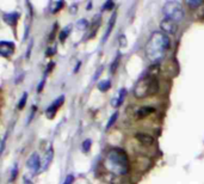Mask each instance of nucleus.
Segmentation results:
<instances>
[{"instance_id": "nucleus-1", "label": "nucleus", "mask_w": 204, "mask_h": 184, "mask_svg": "<svg viewBox=\"0 0 204 184\" xmlns=\"http://www.w3.org/2000/svg\"><path fill=\"white\" fill-rule=\"evenodd\" d=\"M170 48V38L163 32H154L146 44V55L152 62H159Z\"/></svg>"}, {"instance_id": "nucleus-2", "label": "nucleus", "mask_w": 204, "mask_h": 184, "mask_svg": "<svg viewBox=\"0 0 204 184\" xmlns=\"http://www.w3.org/2000/svg\"><path fill=\"white\" fill-rule=\"evenodd\" d=\"M159 91V80L155 75H145L142 77L134 87V96L137 99L146 98L149 96H154Z\"/></svg>"}, {"instance_id": "nucleus-3", "label": "nucleus", "mask_w": 204, "mask_h": 184, "mask_svg": "<svg viewBox=\"0 0 204 184\" xmlns=\"http://www.w3.org/2000/svg\"><path fill=\"white\" fill-rule=\"evenodd\" d=\"M106 166L112 173L123 175L128 171V159L121 150H112L106 158Z\"/></svg>"}, {"instance_id": "nucleus-4", "label": "nucleus", "mask_w": 204, "mask_h": 184, "mask_svg": "<svg viewBox=\"0 0 204 184\" xmlns=\"http://www.w3.org/2000/svg\"><path fill=\"white\" fill-rule=\"evenodd\" d=\"M163 12L166 18H168V19L176 22V23L183 20L184 17H185L184 7H183L181 2H179L177 0L166 1L163 7Z\"/></svg>"}, {"instance_id": "nucleus-5", "label": "nucleus", "mask_w": 204, "mask_h": 184, "mask_svg": "<svg viewBox=\"0 0 204 184\" xmlns=\"http://www.w3.org/2000/svg\"><path fill=\"white\" fill-rule=\"evenodd\" d=\"M160 28L165 35H174L178 31V24L168 18H165L160 23Z\"/></svg>"}, {"instance_id": "nucleus-6", "label": "nucleus", "mask_w": 204, "mask_h": 184, "mask_svg": "<svg viewBox=\"0 0 204 184\" xmlns=\"http://www.w3.org/2000/svg\"><path fill=\"white\" fill-rule=\"evenodd\" d=\"M27 165L29 169H31V170H34L35 172H37V171L41 169V158H40V156H38L37 153L31 154V156L29 157V159H27Z\"/></svg>"}, {"instance_id": "nucleus-7", "label": "nucleus", "mask_w": 204, "mask_h": 184, "mask_svg": "<svg viewBox=\"0 0 204 184\" xmlns=\"http://www.w3.org/2000/svg\"><path fill=\"white\" fill-rule=\"evenodd\" d=\"M14 52V44L12 42L1 41L0 42V54L4 57H7L12 55Z\"/></svg>"}, {"instance_id": "nucleus-8", "label": "nucleus", "mask_w": 204, "mask_h": 184, "mask_svg": "<svg viewBox=\"0 0 204 184\" xmlns=\"http://www.w3.org/2000/svg\"><path fill=\"white\" fill-rule=\"evenodd\" d=\"M63 100H65V97L63 96H61L59 99H56L55 102H53V104L45 110V114H47V117H49V118H53L54 117V115L56 114L57 111V109L63 104Z\"/></svg>"}, {"instance_id": "nucleus-9", "label": "nucleus", "mask_w": 204, "mask_h": 184, "mask_svg": "<svg viewBox=\"0 0 204 184\" xmlns=\"http://www.w3.org/2000/svg\"><path fill=\"white\" fill-rule=\"evenodd\" d=\"M136 140L140 142V143H142V145H146V146H150V145H153L154 143V138L149 135V134H147V133H137L135 135Z\"/></svg>"}, {"instance_id": "nucleus-10", "label": "nucleus", "mask_w": 204, "mask_h": 184, "mask_svg": "<svg viewBox=\"0 0 204 184\" xmlns=\"http://www.w3.org/2000/svg\"><path fill=\"white\" fill-rule=\"evenodd\" d=\"M125 95H127V90L125 88H121L120 90V92H118V95H117V97L115 99H112V102H111V104H112V106L115 108H118L120 105H122V103L124 102V98H125Z\"/></svg>"}, {"instance_id": "nucleus-11", "label": "nucleus", "mask_w": 204, "mask_h": 184, "mask_svg": "<svg viewBox=\"0 0 204 184\" xmlns=\"http://www.w3.org/2000/svg\"><path fill=\"white\" fill-rule=\"evenodd\" d=\"M154 110L155 109L153 106H142L136 111V115H137L138 118H145V117L149 116L152 113H154Z\"/></svg>"}, {"instance_id": "nucleus-12", "label": "nucleus", "mask_w": 204, "mask_h": 184, "mask_svg": "<svg viewBox=\"0 0 204 184\" xmlns=\"http://www.w3.org/2000/svg\"><path fill=\"white\" fill-rule=\"evenodd\" d=\"M19 18V14L16 13V12H12V13H5L4 14V20L10 24V25H14L17 23V19Z\"/></svg>"}, {"instance_id": "nucleus-13", "label": "nucleus", "mask_w": 204, "mask_h": 184, "mask_svg": "<svg viewBox=\"0 0 204 184\" xmlns=\"http://www.w3.org/2000/svg\"><path fill=\"white\" fill-rule=\"evenodd\" d=\"M115 22H116V13H113L112 16H111V18H110L109 25H108V30H106V34L104 35V41H106V40H108L109 35L111 34V30H112L113 25H115Z\"/></svg>"}, {"instance_id": "nucleus-14", "label": "nucleus", "mask_w": 204, "mask_h": 184, "mask_svg": "<svg viewBox=\"0 0 204 184\" xmlns=\"http://www.w3.org/2000/svg\"><path fill=\"white\" fill-rule=\"evenodd\" d=\"M53 156H54V153H53V148H49V151L47 152V154H45V158H44V165H43V170H47L48 169V166H49V164H50V161H52V159H53Z\"/></svg>"}, {"instance_id": "nucleus-15", "label": "nucleus", "mask_w": 204, "mask_h": 184, "mask_svg": "<svg viewBox=\"0 0 204 184\" xmlns=\"http://www.w3.org/2000/svg\"><path fill=\"white\" fill-rule=\"evenodd\" d=\"M110 87H111V81H110L109 79H106V80H102V81L98 84V88H99L102 92H106Z\"/></svg>"}, {"instance_id": "nucleus-16", "label": "nucleus", "mask_w": 204, "mask_h": 184, "mask_svg": "<svg viewBox=\"0 0 204 184\" xmlns=\"http://www.w3.org/2000/svg\"><path fill=\"white\" fill-rule=\"evenodd\" d=\"M63 6V1H55L50 4V12L52 13H56L57 11H60V9Z\"/></svg>"}, {"instance_id": "nucleus-17", "label": "nucleus", "mask_w": 204, "mask_h": 184, "mask_svg": "<svg viewBox=\"0 0 204 184\" xmlns=\"http://www.w3.org/2000/svg\"><path fill=\"white\" fill-rule=\"evenodd\" d=\"M186 4L190 6L191 9H197L198 6H201L203 4L202 0H186Z\"/></svg>"}, {"instance_id": "nucleus-18", "label": "nucleus", "mask_w": 204, "mask_h": 184, "mask_svg": "<svg viewBox=\"0 0 204 184\" xmlns=\"http://www.w3.org/2000/svg\"><path fill=\"white\" fill-rule=\"evenodd\" d=\"M91 145H92V141L90 140V139H86L85 141L82 142V151L84 152H90V150H91Z\"/></svg>"}, {"instance_id": "nucleus-19", "label": "nucleus", "mask_w": 204, "mask_h": 184, "mask_svg": "<svg viewBox=\"0 0 204 184\" xmlns=\"http://www.w3.org/2000/svg\"><path fill=\"white\" fill-rule=\"evenodd\" d=\"M117 117H118V113H115V114H112V115H111V117H110L109 122H108V126H106V129H110V128L113 126V123L116 122Z\"/></svg>"}, {"instance_id": "nucleus-20", "label": "nucleus", "mask_w": 204, "mask_h": 184, "mask_svg": "<svg viewBox=\"0 0 204 184\" xmlns=\"http://www.w3.org/2000/svg\"><path fill=\"white\" fill-rule=\"evenodd\" d=\"M27 92H24L23 93V96H22V98H20V100L18 102V109H23L24 108V105H25V103H27Z\"/></svg>"}, {"instance_id": "nucleus-21", "label": "nucleus", "mask_w": 204, "mask_h": 184, "mask_svg": "<svg viewBox=\"0 0 204 184\" xmlns=\"http://www.w3.org/2000/svg\"><path fill=\"white\" fill-rule=\"evenodd\" d=\"M69 29H70L69 27H68V28H65L61 32H60V41H61V42H63V41L66 40V37H67L68 34H69V31H70Z\"/></svg>"}, {"instance_id": "nucleus-22", "label": "nucleus", "mask_w": 204, "mask_h": 184, "mask_svg": "<svg viewBox=\"0 0 204 184\" xmlns=\"http://www.w3.org/2000/svg\"><path fill=\"white\" fill-rule=\"evenodd\" d=\"M118 62H120V55H117V56H116V61H113V62H112V65H111V70H110L111 73H113V72L116 71Z\"/></svg>"}, {"instance_id": "nucleus-23", "label": "nucleus", "mask_w": 204, "mask_h": 184, "mask_svg": "<svg viewBox=\"0 0 204 184\" xmlns=\"http://www.w3.org/2000/svg\"><path fill=\"white\" fill-rule=\"evenodd\" d=\"M77 25L80 28V30H84V29H86V27H87V22L85 19H81V20H79L77 23Z\"/></svg>"}, {"instance_id": "nucleus-24", "label": "nucleus", "mask_w": 204, "mask_h": 184, "mask_svg": "<svg viewBox=\"0 0 204 184\" xmlns=\"http://www.w3.org/2000/svg\"><path fill=\"white\" fill-rule=\"evenodd\" d=\"M17 172H18V168H17V165H14L13 170H12V175H11V178H10L11 182H13L14 179H16V177H17Z\"/></svg>"}, {"instance_id": "nucleus-25", "label": "nucleus", "mask_w": 204, "mask_h": 184, "mask_svg": "<svg viewBox=\"0 0 204 184\" xmlns=\"http://www.w3.org/2000/svg\"><path fill=\"white\" fill-rule=\"evenodd\" d=\"M74 182V177L72 176V175H68L67 177H66V179H65V183L63 184H73Z\"/></svg>"}, {"instance_id": "nucleus-26", "label": "nucleus", "mask_w": 204, "mask_h": 184, "mask_svg": "<svg viewBox=\"0 0 204 184\" xmlns=\"http://www.w3.org/2000/svg\"><path fill=\"white\" fill-rule=\"evenodd\" d=\"M112 7H113V2H112V1H108V2L104 4L103 10H111Z\"/></svg>"}, {"instance_id": "nucleus-27", "label": "nucleus", "mask_w": 204, "mask_h": 184, "mask_svg": "<svg viewBox=\"0 0 204 184\" xmlns=\"http://www.w3.org/2000/svg\"><path fill=\"white\" fill-rule=\"evenodd\" d=\"M44 84H45V77L43 78L41 80V83L38 84V86H37V92H41L42 90H43V87H44Z\"/></svg>"}, {"instance_id": "nucleus-28", "label": "nucleus", "mask_w": 204, "mask_h": 184, "mask_svg": "<svg viewBox=\"0 0 204 184\" xmlns=\"http://www.w3.org/2000/svg\"><path fill=\"white\" fill-rule=\"evenodd\" d=\"M32 44H34V41L31 40V41H30V45L27 47V55H25V56H27V59H29V57H30V53H31V48H32Z\"/></svg>"}, {"instance_id": "nucleus-29", "label": "nucleus", "mask_w": 204, "mask_h": 184, "mask_svg": "<svg viewBox=\"0 0 204 184\" xmlns=\"http://www.w3.org/2000/svg\"><path fill=\"white\" fill-rule=\"evenodd\" d=\"M120 43H121V45H127V40H125V36H123V35H121L120 36Z\"/></svg>"}, {"instance_id": "nucleus-30", "label": "nucleus", "mask_w": 204, "mask_h": 184, "mask_svg": "<svg viewBox=\"0 0 204 184\" xmlns=\"http://www.w3.org/2000/svg\"><path fill=\"white\" fill-rule=\"evenodd\" d=\"M77 11H78V5H77V4H73V5L70 6V12H72V13H75Z\"/></svg>"}, {"instance_id": "nucleus-31", "label": "nucleus", "mask_w": 204, "mask_h": 184, "mask_svg": "<svg viewBox=\"0 0 204 184\" xmlns=\"http://www.w3.org/2000/svg\"><path fill=\"white\" fill-rule=\"evenodd\" d=\"M5 139H6V138H4V139H2V142H1V153H2L4 150H5Z\"/></svg>"}, {"instance_id": "nucleus-32", "label": "nucleus", "mask_w": 204, "mask_h": 184, "mask_svg": "<svg viewBox=\"0 0 204 184\" xmlns=\"http://www.w3.org/2000/svg\"><path fill=\"white\" fill-rule=\"evenodd\" d=\"M55 53V49H48L47 50V55H53Z\"/></svg>"}]
</instances>
